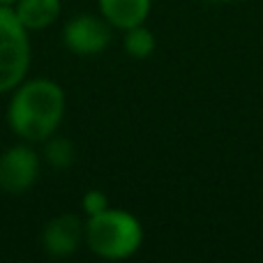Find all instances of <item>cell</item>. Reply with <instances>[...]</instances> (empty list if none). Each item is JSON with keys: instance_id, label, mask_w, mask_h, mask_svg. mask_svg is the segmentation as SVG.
<instances>
[{"instance_id": "1", "label": "cell", "mask_w": 263, "mask_h": 263, "mask_svg": "<svg viewBox=\"0 0 263 263\" xmlns=\"http://www.w3.org/2000/svg\"><path fill=\"white\" fill-rule=\"evenodd\" d=\"M65 116V90L51 79H23L12 90L7 123L26 143H44Z\"/></svg>"}, {"instance_id": "2", "label": "cell", "mask_w": 263, "mask_h": 263, "mask_svg": "<svg viewBox=\"0 0 263 263\" xmlns=\"http://www.w3.org/2000/svg\"><path fill=\"white\" fill-rule=\"evenodd\" d=\"M86 245L92 254L106 261H123L134 256L143 245V227L127 210L106 208L88 217Z\"/></svg>"}, {"instance_id": "3", "label": "cell", "mask_w": 263, "mask_h": 263, "mask_svg": "<svg viewBox=\"0 0 263 263\" xmlns=\"http://www.w3.org/2000/svg\"><path fill=\"white\" fill-rule=\"evenodd\" d=\"M28 28L18 21L14 7L0 5V95L12 92L30 69Z\"/></svg>"}, {"instance_id": "4", "label": "cell", "mask_w": 263, "mask_h": 263, "mask_svg": "<svg viewBox=\"0 0 263 263\" xmlns=\"http://www.w3.org/2000/svg\"><path fill=\"white\" fill-rule=\"evenodd\" d=\"M40 176V155L28 143L12 145L0 155V192L26 194Z\"/></svg>"}, {"instance_id": "5", "label": "cell", "mask_w": 263, "mask_h": 263, "mask_svg": "<svg viewBox=\"0 0 263 263\" xmlns=\"http://www.w3.org/2000/svg\"><path fill=\"white\" fill-rule=\"evenodd\" d=\"M63 42L72 53L92 55L100 53L111 42V23L104 16L79 14L72 16L63 28Z\"/></svg>"}, {"instance_id": "6", "label": "cell", "mask_w": 263, "mask_h": 263, "mask_svg": "<svg viewBox=\"0 0 263 263\" xmlns=\"http://www.w3.org/2000/svg\"><path fill=\"white\" fill-rule=\"evenodd\" d=\"M81 242H86V222L72 213L49 219L42 231V250L51 259H67L79 250Z\"/></svg>"}, {"instance_id": "7", "label": "cell", "mask_w": 263, "mask_h": 263, "mask_svg": "<svg viewBox=\"0 0 263 263\" xmlns=\"http://www.w3.org/2000/svg\"><path fill=\"white\" fill-rule=\"evenodd\" d=\"M150 5L153 0H100V12L111 23V28L129 30V28L145 23Z\"/></svg>"}, {"instance_id": "8", "label": "cell", "mask_w": 263, "mask_h": 263, "mask_svg": "<svg viewBox=\"0 0 263 263\" xmlns=\"http://www.w3.org/2000/svg\"><path fill=\"white\" fill-rule=\"evenodd\" d=\"M12 7L28 30H46L60 16V0H16Z\"/></svg>"}, {"instance_id": "9", "label": "cell", "mask_w": 263, "mask_h": 263, "mask_svg": "<svg viewBox=\"0 0 263 263\" xmlns=\"http://www.w3.org/2000/svg\"><path fill=\"white\" fill-rule=\"evenodd\" d=\"M44 159L58 171H65L74 164L77 159V148L74 143L67 139V136H58L51 134L49 139L44 141Z\"/></svg>"}, {"instance_id": "10", "label": "cell", "mask_w": 263, "mask_h": 263, "mask_svg": "<svg viewBox=\"0 0 263 263\" xmlns=\"http://www.w3.org/2000/svg\"><path fill=\"white\" fill-rule=\"evenodd\" d=\"M123 46L129 58L145 60L148 55H153V51H155V35L141 23V26H134V28H129V30H125Z\"/></svg>"}, {"instance_id": "11", "label": "cell", "mask_w": 263, "mask_h": 263, "mask_svg": "<svg viewBox=\"0 0 263 263\" xmlns=\"http://www.w3.org/2000/svg\"><path fill=\"white\" fill-rule=\"evenodd\" d=\"M81 208H83V213H86L88 217H92V215H97V213H102V210L111 208V205H109V196H106L102 190H88L86 194H83V199H81Z\"/></svg>"}, {"instance_id": "12", "label": "cell", "mask_w": 263, "mask_h": 263, "mask_svg": "<svg viewBox=\"0 0 263 263\" xmlns=\"http://www.w3.org/2000/svg\"><path fill=\"white\" fill-rule=\"evenodd\" d=\"M208 3H215V5H227V3H233V0H208Z\"/></svg>"}, {"instance_id": "13", "label": "cell", "mask_w": 263, "mask_h": 263, "mask_svg": "<svg viewBox=\"0 0 263 263\" xmlns=\"http://www.w3.org/2000/svg\"><path fill=\"white\" fill-rule=\"evenodd\" d=\"M14 3H16V0H0V5H9V7H12Z\"/></svg>"}]
</instances>
